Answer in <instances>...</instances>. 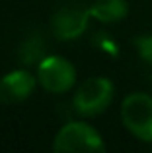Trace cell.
<instances>
[{"mask_svg": "<svg viewBox=\"0 0 152 153\" xmlns=\"http://www.w3.org/2000/svg\"><path fill=\"white\" fill-rule=\"evenodd\" d=\"M111 99H113V83H111V79L96 76V78H88L78 87V91L74 93L72 105L78 114L96 116L109 107Z\"/></svg>", "mask_w": 152, "mask_h": 153, "instance_id": "cell-1", "label": "cell"}, {"mask_svg": "<svg viewBox=\"0 0 152 153\" xmlns=\"http://www.w3.org/2000/svg\"><path fill=\"white\" fill-rule=\"evenodd\" d=\"M121 120L135 138L152 142V97L146 93L127 95L121 105Z\"/></svg>", "mask_w": 152, "mask_h": 153, "instance_id": "cell-2", "label": "cell"}, {"mask_svg": "<svg viewBox=\"0 0 152 153\" xmlns=\"http://www.w3.org/2000/svg\"><path fill=\"white\" fill-rule=\"evenodd\" d=\"M53 149L57 153H70V151H105L102 136L98 130L84 122H70L59 130L53 142Z\"/></svg>", "mask_w": 152, "mask_h": 153, "instance_id": "cell-3", "label": "cell"}, {"mask_svg": "<svg viewBox=\"0 0 152 153\" xmlns=\"http://www.w3.org/2000/svg\"><path fill=\"white\" fill-rule=\"evenodd\" d=\"M37 79L45 91L65 93L74 85L76 70L62 56H45L37 64Z\"/></svg>", "mask_w": 152, "mask_h": 153, "instance_id": "cell-4", "label": "cell"}, {"mask_svg": "<svg viewBox=\"0 0 152 153\" xmlns=\"http://www.w3.org/2000/svg\"><path fill=\"white\" fill-rule=\"evenodd\" d=\"M92 14L90 8L82 4H66L61 6L51 18V31L61 41H72L86 31Z\"/></svg>", "mask_w": 152, "mask_h": 153, "instance_id": "cell-5", "label": "cell"}, {"mask_svg": "<svg viewBox=\"0 0 152 153\" xmlns=\"http://www.w3.org/2000/svg\"><path fill=\"white\" fill-rule=\"evenodd\" d=\"M35 87V78L27 70H14L0 79V105L26 101Z\"/></svg>", "mask_w": 152, "mask_h": 153, "instance_id": "cell-6", "label": "cell"}, {"mask_svg": "<svg viewBox=\"0 0 152 153\" xmlns=\"http://www.w3.org/2000/svg\"><path fill=\"white\" fill-rule=\"evenodd\" d=\"M90 14L102 23H113L129 14V4L125 0H96L90 6Z\"/></svg>", "mask_w": 152, "mask_h": 153, "instance_id": "cell-7", "label": "cell"}, {"mask_svg": "<svg viewBox=\"0 0 152 153\" xmlns=\"http://www.w3.org/2000/svg\"><path fill=\"white\" fill-rule=\"evenodd\" d=\"M20 58H22L23 64H39L43 58H45V41L39 33H31L26 41L20 45L18 51Z\"/></svg>", "mask_w": 152, "mask_h": 153, "instance_id": "cell-8", "label": "cell"}, {"mask_svg": "<svg viewBox=\"0 0 152 153\" xmlns=\"http://www.w3.org/2000/svg\"><path fill=\"white\" fill-rule=\"evenodd\" d=\"M92 43H94V45L98 47L99 51H103L105 54H109V56H117V54H119V47H117V43H115V39H111L107 33H98V35H94Z\"/></svg>", "mask_w": 152, "mask_h": 153, "instance_id": "cell-9", "label": "cell"}, {"mask_svg": "<svg viewBox=\"0 0 152 153\" xmlns=\"http://www.w3.org/2000/svg\"><path fill=\"white\" fill-rule=\"evenodd\" d=\"M133 43H135V49H137L138 56L146 64L152 66V35H138Z\"/></svg>", "mask_w": 152, "mask_h": 153, "instance_id": "cell-10", "label": "cell"}, {"mask_svg": "<svg viewBox=\"0 0 152 153\" xmlns=\"http://www.w3.org/2000/svg\"><path fill=\"white\" fill-rule=\"evenodd\" d=\"M150 78H152V74H150Z\"/></svg>", "mask_w": 152, "mask_h": 153, "instance_id": "cell-11", "label": "cell"}]
</instances>
